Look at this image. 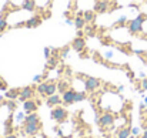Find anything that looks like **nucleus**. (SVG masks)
Here are the masks:
<instances>
[{
    "mask_svg": "<svg viewBox=\"0 0 147 138\" xmlns=\"http://www.w3.org/2000/svg\"><path fill=\"white\" fill-rule=\"evenodd\" d=\"M69 51H70V47H66L64 50H61V60H64V58L67 57V54H69Z\"/></svg>",
    "mask_w": 147,
    "mask_h": 138,
    "instance_id": "c85d7f7f",
    "label": "nucleus"
},
{
    "mask_svg": "<svg viewBox=\"0 0 147 138\" xmlns=\"http://www.w3.org/2000/svg\"><path fill=\"white\" fill-rule=\"evenodd\" d=\"M97 123L100 127H111L114 124V115L111 113H104V114L100 115Z\"/></svg>",
    "mask_w": 147,
    "mask_h": 138,
    "instance_id": "423d86ee",
    "label": "nucleus"
},
{
    "mask_svg": "<svg viewBox=\"0 0 147 138\" xmlns=\"http://www.w3.org/2000/svg\"><path fill=\"white\" fill-rule=\"evenodd\" d=\"M50 117H51V120H54L56 123L61 124V123H64V121L67 120V117H69V113H67V110H66L64 107H61V105H57V107L51 108Z\"/></svg>",
    "mask_w": 147,
    "mask_h": 138,
    "instance_id": "f03ea898",
    "label": "nucleus"
},
{
    "mask_svg": "<svg viewBox=\"0 0 147 138\" xmlns=\"http://www.w3.org/2000/svg\"><path fill=\"white\" fill-rule=\"evenodd\" d=\"M56 92H57V83H54V81H49V83H47V91H46V97L53 95V94H56Z\"/></svg>",
    "mask_w": 147,
    "mask_h": 138,
    "instance_id": "aec40b11",
    "label": "nucleus"
},
{
    "mask_svg": "<svg viewBox=\"0 0 147 138\" xmlns=\"http://www.w3.org/2000/svg\"><path fill=\"white\" fill-rule=\"evenodd\" d=\"M146 20H147V16L146 14H143V13H140L136 19L130 20V21L127 23L129 33H130L131 36H136V34L142 33V31H143V24H144Z\"/></svg>",
    "mask_w": 147,
    "mask_h": 138,
    "instance_id": "f257e3e1",
    "label": "nucleus"
},
{
    "mask_svg": "<svg viewBox=\"0 0 147 138\" xmlns=\"http://www.w3.org/2000/svg\"><path fill=\"white\" fill-rule=\"evenodd\" d=\"M47 83L49 81H42L37 84V88H36V92L42 97H46V91H47Z\"/></svg>",
    "mask_w": 147,
    "mask_h": 138,
    "instance_id": "a211bd4d",
    "label": "nucleus"
},
{
    "mask_svg": "<svg viewBox=\"0 0 147 138\" xmlns=\"http://www.w3.org/2000/svg\"><path fill=\"white\" fill-rule=\"evenodd\" d=\"M42 23H43V19H42L39 14H36V16H32L29 20L24 21V27H27V29H36V27H39Z\"/></svg>",
    "mask_w": 147,
    "mask_h": 138,
    "instance_id": "6e6552de",
    "label": "nucleus"
},
{
    "mask_svg": "<svg viewBox=\"0 0 147 138\" xmlns=\"http://www.w3.org/2000/svg\"><path fill=\"white\" fill-rule=\"evenodd\" d=\"M42 130V123H32V124H24V134L30 135V137H34L40 133Z\"/></svg>",
    "mask_w": 147,
    "mask_h": 138,
    "instance_id": "20e7f679",
    "label": "nucleus"
},
{
    "mask_svg": "<svg viewBox=\"0 0 147 138\" xmlns=\"http://www.w3.org/2000/svg\"><path fill=\"white\" fill-rule=\"evenodd\" d=\"M74 94H76V90H73V88H69L66 92H63V94H61L63 104H64V105H71V104H74Z\"/></svg>",
    "mask_w": 147,
    "mask_h": 138,
    "instance_id": "1a4fd4ad",
    "label": "nucleus"
},
{
    "mask_svg": "<svg viewBox=\"0 0 147 138\" xmlns=\"http://www.w3.org/2000/svg\"><path fill=\"white\" fill-rule=\"evenodd\" d=\"M6 98L7 100H17L20 97V88H10L6 91Z\"/></svg>",
    "mask_w": 147,
    "mask_h": 138,
    "instance_id": "dca6fc26",
    "label": "nucleus"
},
{
    "mask_svg": "<svg viewBox=\"0 0 147 138\" xmlns=\"http://www.w3.org/2000/svg\"><path fill=\"white\" fill-rule=\"evenodd\" d=\"M23 118H24V115H23L22 113H20V114H17V120H19V121H22Z\"/></svg>",
    "mask_w": 147,
    "mask_h": 138,
    "instance_id": "2f4dec72",
    "label": "nucleus"
},
{
    "mask_svg": "<svg viewBox=\"0 0 147 138\" xmlns=\"http://www.w3.org/2000/svg\"><path fill=\"white\" fill-rule=\"evenodd\" d=\"M4 138H17V135L11 133V134H7V135H6V137H4Z\"/></svg>",
    "mask_w": 147,
    "mask_h": 138,
    "instance_id": "7c9ffc66",
    "label": "nucleus"
},
{
    "mask_svg": "<svg viewBox=\"0 0 147 138\" xmlns=\"http://www.w3.org/2000/svg\"><path fill=\"white\" fill-rule=\"evenodd\" d=\"M45 57H46L47 60L51 57V48H50V47H45Z\"/></svg>",
    "mask_w": 147,
    "mask_h": 138,
    "instance_id": "cd10ccee",
    "label": "nucleus"
},
{
    "mask_svg": "<svg viewBox=\"0 0 147 138\" xmlns=\"http://www.w3.org/2000/svg\"><path fill=\"white\" fill-rule=\"evenodd\" d=\"M23 110L26 114H30V113H36L37 111V102L32 98V100H26L23 102Z\"/></svg>",
    "mask_w": 147,
    "mask_h": 138,
    "instance_id": "f8f14e48",
    "label": "nucleus"
},
{
    "mask_svg": "<svg viewBox=\"0 0 147 138\" xmlns=\"http://www.w3.org/2000/svg\"><path fill=\"white\" fill-rule=\"evenodd\" d=\"M94 11L97 14H104L109 11V1H104V0H98L97 3L94 4Z\"/></svg>",
    "mask_w": 147,
    "mask_h": 138,
    "instance_id": "ddd939ff",
    "label": "nucleus"
},
{
    "mask_svg": "<svg viewBox=\"0 0 147 138\" xmlns=\"http://www.w3.org/2000/svg\"><path fill=\"white\" fill-rule=\"evenodd\" d=\"M43 78H45V76L37 74V76H34V77H33V83H37V84H39V83H42V80H43Z\"/></svg>",
    "mask_w": 147,
    "mask_h": 138,
    "instance_id": "a878e982",
    "label": "nucleus"
},
{
    "mask_svg": "<svg viewBox=\"0 0 147 138\" xmlns=\"http://www.w3.org/2000/svg\"><path fill=\"white\" fill-rule=\"evenodd\" d=\"M96 16H97V13H96L94 10H86V11L83 13V17H84V20H86V23H87V24L94 23Z\"/></svg>",
    "mask_w": 147,
    "mask_h": 138,
    "instance_id": "2eb2a0df",
    "label": "nucleus"
},
{
    "mask_svg": "<svg viewBox=\"0 0 147 138\" xmlns=\"http://www.w3.org/2000/svg\"><path fill=\"white\" fill-rule=\"evenodd\" d=\"M86 138H89V137H86Z\"/></svg>",
    "mask_w": 147,
    "mask_h": 138,
    "instance_id": "4c0bfd02",
    "label": "nucleus"
},
{
    "mask_svg": "<svg viewBox=\"0 0 147 138\" xmlns=\"http://www.w3.org/2000/svg\"><path fill=\"white\" fill-rule=\"evenodd\" d=\"M127 23H129V20H127V17L126 16H121L117 21H114V29H119V27H123V26H127Z\"/></svg>",
    "mask_w": 147,
    "mask_h": 138,
    "instance_id": "5701e85b",
    "label": "nucleus"
},
{
    "mask_svg": "<svg viewBox=\"0 0 147 138\" xmlns=\"http://www.w3.org/2000/svg\"><path fill=\"white\" fill-rule=\"evenodd\" d=\"M40 117L37 115V113H30L24 117V124H32V123H39Z\"/></svg>",
    "mask_w": 147,
    "mask_h": 138,
    "instance_id": "f3484780",
    "label": "nucleus"
},
{
    "mask_svg": "<svg viewBox=\"0 0 147 138\" xmlns=\"http://www.w3.org/2000/svg\"><path fill=\"white\" fill-rule=\"evenodd\" d=\"M142 87H143V91H147V78L142 80Z\"/></svg>",
    "mask_w": 147,
    "mask_h": 138,
    "instance_id": "c756f323",
    "label": "nucleus"
},
{
    "mask_svg": "<svg viewBox=\"0 0 147 138\" xmlns=\"http://www.w3.org/2000/svg\"><path fill=\"white\" fill-rule=\"evenodd\" d=\"M131 135V128L130 127H123L117 131V138H129Z\"/></svg>",
    "mask_w": 147,
    "mask_h": 138,
    "instance_id": "6ab92c4d",
    "label": "nucleus"
},
{
    "mask_svg": "<svg viewBox=\"0 0 147 138\" xmlns=\"http://www.w3.org/2000/svg\"><path fill=\"white\" fill-rule=\"evenodd\" d=\"M61 102H63V100H61V97L59 94H53V95L46 97V105L50 107V108H54V107L60 105Z\"/></svg>",
    "mask_w": 147,
    "mask_h": 138,
    "instance_id": "9d476101",
    "label": "nucleus"
},
{
    "mask_svg": "<svg viewBox=\"0 0 147 138\" xmlns=\"http://www.w3.org/2000/svg\"><path fill=\"white\" fill-rule=\"evenodd\" d=\"M0 90H1V91H7V90H9L7 83H6L4 78H1V77H0Z\"/></svg>",
    "mask_w": 147,
    "mask_h": 138,
    "instance_id": "393cba45",
    "label": "nucleus"
},
{
    "mask_svg": "<svg viewBox=\"0 0 147 138\" xmlns=\"http://www.w3.org/2000/svg\"><path fill=\"white\" fill-rule=\"evenodd\" d=\"M7 27H9L7 20H6V19H0V33L6 31V30H7Z\"/></svg>",
    "mask_w": 147,
    "mask_h": 138,
    "instance_id": "b1692460",
    "label": "nucleus"
},
{
    "mask_svg": "<svg viewBox=\"0 0 147 138\" xmlns=\"http://www.w3.org/2000/svg\"><path fill=\"white\" fill-rule=\"evenodd\" d=\"M34 94H36V90L32 86H26V87L20 88V97H19V100L22 102H24L26 100H32L34 97Z\"/></svg>",
    "mask_w": 147,
    "mask_h": 138,
    "instance_id": "39448f33",
    "label": "nucleus"
},
{
    "mask_svg": "<svg viewBox=\"0 0 147 138\" xmlns=\"http://www.w3.org/2000/svg\"><path fill=\"white\" fill-rule=\"evenodd\" d=\"M83 13L84 11H79L77 14H76V17L73 19V21H74V27L77 29V30H83L84 27H86V20H84V17H83Z\"/></svg>",
    "mask_w": 147,
    "mask_h": 138,
    "instance_id": "9b49d317",
    "label": "nucleus"
},
{
    "mask_svg": "<svg viewBox=\"0 0 147 138\" xmlns=\"http://www.w3.org/2000/svg\"><path fill=\"white\" fill-rule=\"evenodd\" d=\"M140 138H147V130H146V131H144V133H143V135H142V137H140Z\"/></svg>",
    "mask_w": 147,
    "mask_h": 138,
    "instance_id": "72a5a7b5",
    "label": "nucleus"
},
{
    "mask_svg": "<svg viewBox=\"0 0 147 138\" xmlns=\"http://www.w3.org/2000/svg\"><path fill=\"white\" fill-rule=\"evenodd\" d=\"M87 98V91H76L74 94V102H82Z\"/></svg>",
    "mask_w": 147,
    "mask_h": 138,
    "instance_id": "4be33fe9",
    "label": "nucleus"
},
{
    "mask_svg": "<svg viewBox=\"0 0 147 138\" xmlns=\"http://www.w3.org/2000/svg\"><path fill=\"white\" fill-rule=\"evenodd\" d=\"M70 87H69V83L67 81H64V80H60L59 83H57V91L59 94H63V92H66L69 90Z\"/></svg>",
    "mask_w": 147,
    "mask_h": 138,
    "instance_id": "412c9836",
    "label": "nucleus"
},
{
    "mask_svg": "<svg viewBox=\"0 0 147 138\" xmlns=\"http://www.w3.org/2000/svg\"><path fill=\"white\" fill-rule=\"evenodd\" d=\"M129 138H136V137H134V135H130V137H129Z\"/></svg>",
    "mask_w": 147,
    "mask_h": 138,
    "instance_id": "f704fd0d",
    "label": "nucleus"
},
{
    "mask_svg": "<svg viewBox=\"0 0 147 138\" xmlns=\"http://www.w3.org/2000/svg\"><path fill=\"white\" fill-rule=\"evenodd\" d=\"M7 107H9V110H10V111L16 110V102H14V100H10V101L7 102Z\"/></svg>",
    "mask_w": 147,
    "mask_h": 138,
    "instance_id": "bb28decb",
    "label": "nucleus"
},
{
    "mask_svg": "<svg viewBox=\"0 0 147 138\" xmlns=\"http://www.w3.org/2000/svg\"><path fill=\"white\" fill-rule=\"evenodd\" d=\"M101 84V80L97 77H86L84 80V91L87 92H93L96 91Z\"/></svg>",
    "mask_w": 147,
    "mask_h": 138,
    "instance_id": "7ed1b4c3",
    "label": "nucleus"
},
{
    "mask_svg": "<svg viewBox=\"0 0 147 138\" xmlns=\"http://www.w3.org/2000/svg\"><path fill=\"white\" fill-rule=\"evenodd\" d=\"M1 34H3V33H0V37H1Z\"/></svg>",
    "mask_w": 147,
    "mask_h": 138,
    "instance_id": "c9c22d12",
    "label": "nucleus"
},
{
    "mask_svg": "<svg viewBox=\"0 0 147 138\" xmlns=\"http://www.w3.org/2000/svg\"><path fill=\"white\" fill-rule=\"evenodd\" d=\"M131 134H133V135L139 134V128H133V130H131Z\"/></svg>",
    "mask_w": 147,
    "mask_h": 138,
    "instance_id": "473e14b6",
    "label": "nucleus"
},
{
    "mask_svg": "<svg viewBox=\"0 0 147 138\" xmlns=\"http://www.w3.org/2000/svg\"><path fill=\"white\" fill-rule=\"evenodd\" d=\"M71 48L74 51H77V53L84 51V48H86V40H84V37H82V36L74 37L73 42H71Z\"/></svg>",
    "mask_w": 147,
    "mask_h": 138,
    "instance_id": "0eeeda50",
    "label": "nucleus"
},
{
    "mask_svg": "<svg viewBox=\"0 0 147 138\" xmlns=\"http://www.w3.org/2000/svg\"><path fill=\"white\" fill-rule=\"evenodd\" d=\"M22 9L26 10V11L33 13V11L36 10V0H23V3H22Z\"/></svg>",
    "mask_w": 147,
    "mask_h": 138,
    "instance_id": "4468645a",
    "label": "nucleus"
},
{
    "mask_svg": "<svg viewBox=\"0 0 147 138\" xmlns=\"http://www.w3.org/2000/svg\"><path fill=\"white\" fill-rule=\"evenodd\" d=\"M49 1H50V3H51V1H53V0H49Z\"/></svg>",
    "mask_w": 147,
    "mask_h": 138,
    "instance_id": "e433bc0d",
    "label": "nucleus"
}]
</instances>
